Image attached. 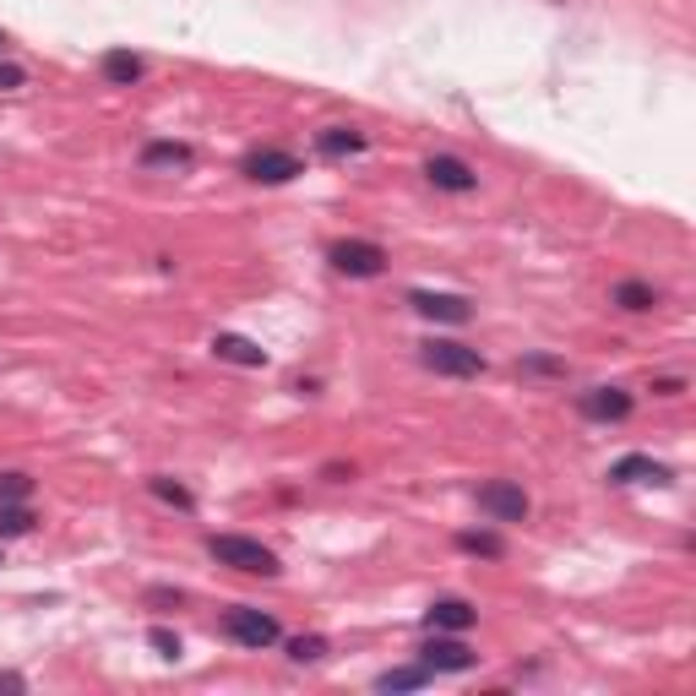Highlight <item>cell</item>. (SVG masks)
Returning a JSON list of instances; mask_svg holds the SVG:
<instances>
[{
    "instance_id": "cell-16",
    "label": "cell",
    "mask_w": 696,
    "mask_h": 696,
    "mask_svg": "<svg viewBox=\"0 0 696 696\" xmlns=\"http://www.w3.org/2000/svg\"><path fill=\"white\" fill-rule=\"evenodd\" d=\"M316 152H321V158H360V152H365V132H354V126H327V132H316Z\"/></svg>"
},
{
    "instance_id": "cell-2",
    "label": "cell",
    "mask_w": 696,
    "mask_h": 696,
    "mask_svg": "<svg viewBox=\"0 0 696 696\" xmlns=\"http://www.w3.org/2000/svg\"><path fill=\"white\" fill-rule=\"evenodd\" d=\"M419 365L435 370V376H452V381H473V376H484V354L468 349V343H452V338H430V343H419Z\"/></svg>"
},
{
    "instance_id": "cell-21",
    "label": "cell",
    "mask_w": 696,
    "mask_h": 696,
    "mask_svg": "<svg viewBox=\"0 0 696 696\" xmlns=\"http://www.w3.org/2000/svg\"><path fill=\"white\" fill-rule=\"evenodd\" d=\"M457 550H463V556L501 560L506 556V539H501V534H473V528H468V534H457Z\"/></svg>"
},
{
    "instance_id": "cell-23",
    "label": "cell",
    "mask_w": 696,
    "mask_h": 696,
    "mask_svg": "<svg viewBox=\"0 0 696 696\" xmlns=\"http://www.w3.org/2000/svg\"><path fill=\"white\" fill-rule=\"evenodd\" d=\"M27 495H33L27 473H0V501H27Z\"/></svg>"
},
{
    "instance_id": "cell-11",
    "label": "cell",
    "mask_w": 696,
    "mask_h": 696,
    "mask_svg": "<svg viewBox=\"0 0 696 696\" xmlns=\"http://www.w3.org/2000/svg\"><path fill=\"white\" fill-rule=\"evenodd\" d=\"M675 473L659 463V457H648V452H631V457H620L615 468H609V484H670Z\"/></svg>"
},
{
    "instance_id": "cell-19",
    "label": "cell",
    "mask_w": 696,
    "mask_h": 696,
    "mask_svg": "<svg viewBox=\"0 0 696 696\" xmlns=\"http://www.w3.org/2000/svg\"><path fill=\"white\" fill-rule=\"evenodd\" d=\"M147 490H152L163 506H174V512H196V495H191L185 484H174L169 473H152V479H147Z\"/></svg>"
},
{
    "instance_id": "cell-18",
    "label": "cell",
    "mask_w": 696,
    "mask_h": 696,
    "mask_svg": "<svg viewBox=\"0 0 696 696\" xmlns=\"http://www.w3.org/2000/svg\"><path fill=\"white\" fill-rule=\"evenodd\" d=\"M419 686H430V670L424 664H398V670L376 675V692H419Z\"/></svg>"
},
{
    "instance_id": "cell-15",
    "label": "cell",
    "mask_w": 696,
    "mask_h": 696,
    "mask_svg": "<svg viewBox=\"0 0 696 696\" xmlns=\"http://www.w3.org/2000/svg\"><path fill=\"white\" fill-rule=\"evenodd\" d=\"M99 71H104V82H110V88H132V82L147 77V60L132 55V49H110V55L99 60Z\"/></svg>"
},
{
    "instance_id": "cell-8",
    "label": "cell",
    "mask_w": 696,
    "mask_h": 696,
    "mask_svg": "<svg viewBox=\"0 0 696 696\" xmlns=\"http://www.w3.org/2000/svg\"><path fill=\"white\" fill-rule=\"evenodd\" d=\"M409 305H414L424 321H446V327H463V321L473 316V299H463V294H435V288H414Z\"/></svg>"
},
{
    "instance_id": "cell-10",
    "label": "cell",
    "mask_w": 696,
    "mask_h": 696,
    "mask_svg": "<svg viewBox=\"0 0 696 696\" xmlns=\"http://www.w3.org/2000/svg\"><path fill=\"white\" fill-rule=\"evenodd\" d=\"M577 414L598 419V424H620V419L631 414V392H620V387H593V392L577 398Z\"/></svg>"
},
{
    "instance_id": "cell-9",
    "label": "cell",
    "mask_w": 696,
    "mask_h": 696,
    "mask_svg": "<svg viewBox=\"0 0 696 696\" xmlns=\"http://www.w3.org/2000/svg\"><path fill=\"white\" fill-rule=\"evenodd\" d=\"M424 174H430V185H435V191H452V196H468V191L479 185V174H473L457 152H435V158L424 163Z\"/></svg>"
},
{
    "instance_id": "cell-27",
    "label": "cell",
    "mask_w": 696,
    "mask_h": 696,
    "mask_svg": "<svg viewBox=\"0 0 696 696\" xmlns=\"http://www.w3.org/2000/svg\"><path fill=\"white\" fill-rule=\"evenodd\" d=\"M0 692H27V675H16V670H0Z\"/></svg>"
},
{
    "instance_id": "cell-20",
    "label": "cell",
    "mask_w": 696,
    "mask_h": 696,
    "mask_svg": "<svg viewBox=\"0 0 696 696\" xmlns=\"http://www.w3.org/2000/svg\"><path fill=\"white\" fill-rule=\"evenodd\" d=\"M22 534H33L27 501H0V539H22Z\"/></svg>"
},
{
    "instance_id": "cell-14",
    "label": "cell",
    "mask_w": 696,
    "mask_h": 696,
    "mask_svg": "<svg viewBox=\"0 0 696 696\" xmlns=\"http://www.w3.org/2000/svg\"><path fill=\"white\" fill-rule=\"evenodd\" d=\"M191 163H196V152H191L185 141H147V147H141V169H147V174H158V169L174 174V169H191Z\"/></svg>"
},
{
    "instance_id": "cell-13",
    "label": "cell",
    "mask_w": 696,
    "mask_h": 696,
    "mask_svg": "<svg viewBox=\"0 0 696 696\" xmlns=\"http://www.w3.org/2000/svg\"><path fill=\"white\" fill-rule=\"evenodd\" d=\"M213 354L229 360V365H246V370H262V365H267V349L251 343V338H240V332H218V338H213Z\"/></svg>"
},
{
    "instance_id": "cell-25",
    "label": "cell",
    "mask_w": 696,
    "mask_h": 696,
    "mask_svg": "<svg viewBox=\"0 0 696 696\" xmlns=\"http://www.w3.org/2000/svg\"><path fill=\"white\" fill-rule=\"evenodd\" d=\"M147 642L158 648V659H180V637H174L169 626H152V631H147Z\"/></svg>"
},
{
    "instance_id": "cell-5",
    "label": "cell",
    "mask_w": 696,
    "mask_h": 696,
    "mask_svg": "<svg viewBox=\"0 0 696 696\" xmlns=\"http://www.w3.org/2000/svg\"><path fill=\"white\" fill-rule=\"evenodd\" d=\"M240 174L256 180V185H288V180L305 174V163H299L288 147H251V152L240 158Z\"/></svg>"
},
{
    "instance_id": "cell-3",
    "label": "cell",
    "mask_w": 696,
    "mask_h": 696,
    "mask_svg": "<svg viewBox=\"0 0 696 696\" xmlns=\"http://www.w3.org/2000/svg\"><path fill=\"white\" fill-rule=\"evenodd\" d=\"M419 664H424L430 675H468V670L479 664V653L463 642V631H430V637L419 642Z\"/></svg>"
},
{
    "instance_id": "cell-22",
    "label": "cell",
    "mask_w": 696,
    "mask_h": 696,
    "mask_svg": "<svg viewBox=\"0 0 696 696\" xmlns=\"http://www.w3.org/2000/svg\"><path fill=\"white\" fill-rule=\"evenodd\" d=\"M288 659L294 664H321L327 659V637H316V631L310 637H288Z\"/></svg>"
},
{
    "instance_id": "cell-1",
    "label": "cell",
    "mask_w": 696,
    "mask_h": 696,
    "mask_svg": "<svg viewBox=\"0 0 696 696\" xmlns=\"http://www.w3.org/2000/svg\"><path fill=\"white\" fill-rule=\"evenodd\" d=\"M207 556L218 560V566H229V571H246V577H278L283 571L278 556L262 539H246V534H213L207 539Z\"/></svg>"
},
{
    "instance_id": "cell-28",
    "label": "cell",
    "mask_w": 696,
    "mask_h": 696,
    "mask_svg": "<svg viewBox=\"0 0 696 696\" xmlns=\"http://www.w3.org/2000/svg\"><path fill=\"white\" fill-rule=\"evenodd\" d=\"M653 392H659V398H675V392H681V381H675V376H664V381H653Z\"/></svg>"
},
{
    "instance_id": "cell-26",
    "label": "cell",
    "mask_w": 696,
    "mask_h": 696,
    "mask_svg": "<svg viewBox=\"0 0 696 696\" xmlns=\"http://www.w3.org/2000/svg\"><path fill=\"white\" fill-rule=\"evenodd\" d=\"M22 82H27V71L11 66V60H0V93H11V88H22Z\"/></svg>"
},
{
    "instance_id": "cell-12",
    "label": "cell",
    "mask_w": 696,
    "mask_h": 696,
    "mask_svg": "<svg viewBox=\"0 0 696 696\" xmlns=\"http://www.w3.org/2000/svg\"><path fill=\"white\" fill-rule=\"evenodd\" d=\"M473 620H479V609L468 598H435L424 609V631H468Z\"/></svg>"
},
{
    "instance_id": "cell-24",
    "label": "cell",
    "mask_w": 696,
    "mask_h": 696,
    "mask_svg": "<svg viewBox=\"0 0 696 696\" xmlns=\"http://www.w3.org/2000/svg\"><path fill=\"white\" fill-rule=\"evenodd\" d=\"M523 376H566V360H550V354H528V360H523Z\"/></svg>"
},
{
    "instance_id": "cell-4",
    "label": "cell",
    "mask_w": 696,
    "mask_h": 696,
    "mask_svg": "<svg viewBox=\"0 0 696 696\" xmlns=\"http://www.w3.org/2000/svg\"><path fill=\"white\" fill-rule=\"evenodd\" d=\"M224 637H229V642H240V648H251V653H262V648H278V642H283V626L273 620V615H262V609L240 604V609H229V615H224Z\"/></svg>"
},
{
    "instance_id": "cell-17",
    "label": "cell",
    "mask_w": 696,
    "mask_h": 696,
    "mask_svg": "<svg viewBox=\"0 0 696 696\" xmlns=\"http://www.w3.org/2000/svg\"><path fill=\"white\" fill-rule=\"evenodd\" d=\"M609 299H615L620 310H653V305H659V288H653V283H642V278H620Z\"/></svg>"
},
{
    "instance_id": "cell-29",
    "label": "cell",
    "mask_w": 696,
    "mask_h": 696,
    "mask_svg": "<svg viewBox=\"0 0 696 696\" xmlns=\"http://www.w3.org/2000/svg\"><path fill=\"white\" fill-rule=\"evenodd\" d=\"M0 49H5V38H0Z\"/></svg>"
},
{
    "instance_id": "cell-6",
    "label": "cell",
    "mask_w": 696,
    "mask_h": 696,
    "mask_svg": "<svg viewBox=\"0 0 696 696\" xmlns=\"http://www.w3.org/2000/svg\"><path fill=\"white\" fill-rule=\"evenodd\" d=\"M327 262H332V273H343V278H381V273H387V251H381L376 240H338V246L327 251Z\"/></svg>"
},
{
    "instance_id": "cell-7",
    "label": "cell",
    "mask_w": 696,
    "mask_h": 696,
    "mask_svg": "<svg viewBox=\"0 0 696 696\" xmlns=\"http://www.w3.org/2000/svg\"><path fill=\"white\" fill-rule=\"evenodd\" d=\"M473 501H479V512L495 517V523H523V517H528V490L512 484V479H490V484H479Z\"/></svg>"
}]
</instances>
